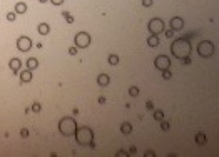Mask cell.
I'll return each mask as SVG.
<instances>
[{
	"instance_id": "32",
	"label": "cell",
	"mask_w": 219,
	"mask_h": 157,
	"mask_svg": "<svg viewBox=\"0 0 219 157\" xmlns=\"http://www.w3.org/2000/svg\"><path fill=\"white\" fill-rule=\"evenodd\" d=\"M69 54H70V55H76L77 54V47H70V49H69Z\"/></svg>"
},
{
	"instance_id": "6",
	"label": "cell",
	"mask_w": 219,
	"mask_h": 157,
	"mask_svg": "<svg viewBox=\"0 0 219 157\" xmlns=\"http://www.w3.org/2000/svg\"><path fill=\"white\" fill-rule=\"evenodd\" d=\"M74 40H76V47H77V49H85V47L90 45V35L87 32H79Z\"/></svg>"
},
{
	"instance_id": "7",
	"label": "cell",
	"mask_w": 219,
	"mask_h": 157,
	"mask_svg": "<svg viewBox=\"0 0 219 157\" xmlns=\"http://www.w3.org/2000/svg\"><path fill=\"white\" fill-rule=\"evenodd\" d=\"M154 65L159 69V70H166V69L171 67V60H169V57H166V55H159V57H156Z\"/></svg>"
},
{
	"instance_id": "35",
	"label": "cell",
	"mask_w": 219,
	"mask_h": 157,
	"mask_svg": "<svg viewBox=\"0 0 219 157\" xmlns=\"http://www.w3.org/2000/svg\"><path fill=\"white\" fill-rule=\"evenodd\" d=\"M117 155H119V157H122V155L126 157V155H127V152H126V150H117Z\"/></svg>"
},
{
	"instance_id": "1",
	"label": "cell",
	"mask_w": 219,
	"mask_h": 157,
	"mask_svg": "<svg viewBox=\"0 0 219 157\" xmlns=\"http://www.w3.org/2000/svg\"><path fill=\"white\" fill-rule=\"evenodd\" d=\"M171 50H172V54L176 59H184V57H189L191 55V43L184 39H177L172 42L171 45Z\"/></svg>"
},
{
	"instance_id": "2",
	"label": "cell",
	"mask_w": 219,
	"mask_h": 157,
	"mask_svg": "<svg viewBox=\"0 0 219 157\" xmlns=\"http://www.w3.org/2000/svg\"><path fill=\"white\" fill-rule=\"evenodd\" d=\"M76 139L80 146H89L90 142L94 140V132L90 127H77V132H76Z\"/></svg>"
},
{
	"instance_id": "5",
	"label": "cell",
	"mask_w": 219,
	"mask_h": 157,
	"mask_svg": "<svg viewBox=\"0 0 219 157\" xmlns=\"http://www.w3.org/2000/svg\"><path fill=\"white\" fill-rule=\"evenodd\" d=\"M147 29H149V32H151V34H154V35H157V34L164 32V29H166L164 20H162V18H152V20L149 22Z\"/></svg>"
},
{
	"instance_id": "17",
	"label": "cell",
	"mask_w": 219,
	"mask_h": 157,
	"mask_svg": "<svg viewBox=\"0 0 219 157\" xmlns=\"http://www.w3.org/2000/svg\"><path fill=\"white\" fill-rule=\"evenodd\" d=\"M15 10H17V14H25V12H27V5L24 4V2H18L17 7H15Z\"/></svg>"
},
{
	"instance_id": "28",
	"label": "cell",
	"mask_w": 219,
	"mask_h": 157,
	"mask_svg": "<svg viewBox=\"0 0 219 157\" xmlns=\"http://www.w3.org/2000/svg\"><path fill=\"white\" fill-rule=\"evenodd\" d=\"M20 136L24 137V139H27V137H29V129H22V130H20Z\"/></svg>"
},
{
	"instance_id": "15",
	"label": "cell",
	"mask_w": 219,
	"mask_h": 157,
	"mask_svg": "<svg viewBox=\"0 0 219 157\" xmlns=\"http://www.w3.org/2000/svg\"><path fill=\"white\" fill-rule=\"evenodd\" d=\"M8 65H10V69H12L14 72H17L18 69H20L22 64H20V60H18V59H12V60L8 62Z\"/></svg>"
},
{
	"instance_id": "10",
	"label": "cell",
	"mask_w": 219,
	"mask_h": 157,
	"mask_svg": "<svg viewBox=\"0 0 219 157\" xmlns=\"http://www.w3.org/2000/svg\"><path fill=\"white\" fill-rule=\"evenodd\" d=\"M109 82H111V78H109L107 74H101L99 77H97V84H99L101 87H107Z\"/></svg>"
},
{
	"instance_id": "8",
	"label": "cell",
	"mask_w": 219,
	"mask_h": 157,
	"mask_svg": "<svg viewBox=\"0 0 219 157\" xmlns=\"http://www.w3.org/2000/svg\"><path fill=\"white\" fill-rule=\"evenodd\" d=\"M30 47H32V40H30L29 37H20V39L17 40V49L20 50V52H29Z\"/></svg>"
},
{
	"instance_id": "23",
	"label": "cell",
	"mask_w": 219,
	"mask_h": 157,
	"mask_svg": "<svg viewBox=\"0 0 219 157\" xmlns=\"http://www.w3.org/2000/svg\"><path fill=\"white\" fill-rule=\"evenodd\" d=\"M169 127H171V124H169L167 120H161V130H169Z\"/></svg>"
},
{
	"instance_id": "11",
	"label": "cell",
	"mask_w": 219,
	"mask_h": 157,
	"mask_svg": "<svg viewBox=\"0 0 219 157\" xmlns=\"http://www.w3.org/2000/svg\"><path fill=\"white\" fill-rule=\"evenodd\" d=\"M20 80H22V82H30V80H32V70L27 69V70L22 72V74H20Z\"/></svg>"
},
{
	"instance_id": "37",
	"label": "cell",
	"mask_w": 219,
	"mask_h": 157,
	"mask_svg": "<svg viewBox=\"0 0 219 157\" xmlns=\"http://www.w3.org/2000/svg\"><path fill=\"white\" fill-rule=\"evenodd\" d=\"M129 152H130V154H136V152H137V149H136V147L132 146V147H130V149H129Z\"/></svg>"
},
{
	"instance_id": "16",
	"label": "cell",
	"mask_w": 219,
	"mask_h": 157,
	"mask_svg": "<svg viewBox=\"0 0 219 157\" xmlns=\"http://www.w3.org/2000/svg\"><path fill=\"white\" fill-rule=\"evenodd\" d=\"M196 142H198L199 146H204V144L208 142V139H206V136L202 132H198L196 134Z\"/></svg>"
},
{
	"instance_id": "29",
	"label": "cell",
	"mask_w": 219,
	"mask_h": 157,
	"mask_svg": "<svg viewBox=\"0 0 219 157\" xmlns=\"http://www.w3.org/2000/svg\"><path fill=\"white\" fill-rule=\"evenodd\" d=\"M146 109L152 111V109H154V102H152V100H147V102H146Z\"/></svg>"
},
{
	"instance_id": "36",
	"label": "cell",
	"mask_w": 219,
	"mask_h": 157,
	"mask_svg": "<svg viewBox=\"0 0 219 157\" xmlns=\"http://www.w3.org/2000/svg\"><path fill=\"white\" fill-rule=\"evenodd\" d=\"M99 104H105V97H104V95L99 97Z\"/></svg>"
},
{
	"instance_id": "31",
	"label": "cell",
	"mask_w": 219,
	"mask_h": 157,
	"mask_svg": "<svg viewBox=\"0 0 219 157\" xmlns=\"http://www.w3.org/2000/svg\"><path fill=\"white\" fill-rule=\"evenodd\" d=\"M7 20H8V22H14V20H15V14H14V12L7 14Z\"/></svg>"
},
{
	"instance_id": "33",
	"label": "cell",
	"mask_w": 219,
	"mask_h": 157,
	"mask_svg": "<svg viewBox=\"0 0 219 157\" xmlns=\"http://www.w3.org/2000/svg\"><path fill=\"white\" fill-rule=\"evenodd\" d=\"M154 155H156L154 150H146V157H154Z\"/></svg>"
},
{
	"instance_id": "3",
	"label": "cell",
	"mask_w": 219,
	"mask_h": 157,
	"mask_svg": "<svg viewBox=\"0 0 219 157\" xmlns=\"http://www.w3.org/2000/svg\"><path fill=\"white\" fill-rule=\"evenodd\" d=\"M59 130L64 136H72V134L77 132V122L72 117H64L60 122H59Z\"/></svg>"
},
{
	"instance_id": "18",
	"label": "cell",
	"mask_w": 219,
	"mask_h": 157,
	"mask_svg": "<svg viewBox=\"0 0 219 157\" xmlns=\"http://www.w3.org/2000/svg\"><path fill=\"white\" fill-rule=\"evenodd\" d=\"M49 30H50V29H49V25H47V24H40L39 25V34H42V35H47Z\"/></svg>"
},
{
	"instance_id": "19",
	"label": "cell",
	"mask_w": 219,
	"mask_h": 157,
	"mask_svg": "<svg viewBox=\"0 0 219 157\" xmlns=\"http://www.w3.org/2000/svg\"><path fill=\"white\" fill-rule=\"evenodd\" d=\"M109 64H111V65H117V64H119V57H117L115 54L109 55Z\"/></svg>"
},
{
	"instance_id": "13",
	"label": "cell",
	"mask_w": 219,
	"mask_h": 157,
	"mask_svg": "<svg viewBox=\"0 0 219 157\" xmlns=\"http://www.w3.org/2000/svg\"><path fill=\"white\" fill-rule=\"evenodd\" d=\"M147 43H149V47H157L159 45V37L154 35V34H151L149 39H147Z\"/></svg>"
},
{
	"instance_id": "24",
	"label": "cell",
	"mask_w": 219,
	"mask_h": 157,
	"mask_svg": "<svg viewBox=\"0 0 219 157\" xmlns=\"http://www.w3.org/2000/svg\"><path fill=\"white\" fill-rule=\"evenodd\" d=\"M129 95L137 97V95H139V89H137V87H130V89H129Z\"/></svg>"
},
{
	"instance_id": "26",
	"label": "cell",
	"mask_w": 219,
	"mask_h": 157,
	"mask_svg": "<svg viewBox=\"0 0 219 157\" xmlns=\"http://www.w3.org/2000/svg\"><path fill=\"white\" fill-rule=\"evenodd\" d=\"M181 64H182V65H191V55H189V57L181 59Z\"/></svg>"
},
{
	"instance_id": "27",
	"label": "cell",
	"mask_w": 219,
	"mask_h": 157,
	"mask_svg": "<svg viewBox=\"0 0 219 157\" xmlns=\"http://www.w3.org/2000/svg\"><path fill=\"white\" fill-rule=\"evenodd\" d=\"M166 37H167V39H172V37H174V30L172 29H167V30H166Z\"/></svg>"
},
{
	"instance_id": "4",
	"label": "cell",
	"mask_w": 219,
	"mask_h": 157,
	"mask_svg": "<svg viewBox=\"0 0 219 157\" xmlns=\"http://www.w3.org/2000/svg\"><path fill=\"white\" fill-rule=\"evenodd\" d=\"M198 52H199L201 57L209 59L212 54H214V45H212V42H209V40H202V42H199V45H198Z\"/></svg>"
},
{
	"instance_id": "34",
	"label": "cell",
	"mask_w": 219,
	"mask_h": 157,
	"mask_svg": "<svg viewBox=\"0 0 219 157\" xmlns=\"http://www.w3.org/2000/svg\"><path fill=\"white\" fill-rule=\"evenodd\" d=\"M50 2L54 5H62V4H64V0H50Z\"/></svg>"
},
{
	"instance_id": "9",
	"label": "cell",
	"mask_w": 219,
	"mask_h": 157,
	"mask_svg": "<svg viewBox=\"0 0 219 157\" xmlns=\"http://www.w3.org/2000/svg\"><path fill=\"white\" fill-rule=\"evenodd\" d=\"M171 29L176 32V30H182L184 29V20L181 17H174L171 18Z\"/></svg>"
},
{
	"instance_id": "12",
	"label": "cell",
	"mask_w": 219,
	"mask_h": 157,
	"mask_svg": "<svg viewBox=\"0 0 219 157\" xmlns=\"http://www.w3.org/2000/svg\"><path fill=\"white\" fill-rule=\"evenodd\" d=\"M121 132H122L124 136H129V134L132 132V125H130L129 122H124V124L121 125Z\"/></svg>"
},
{
	"instance_id": "14",
	"label": "cell",
	"mask_w": 219,
	"mask_h": 157,
	"mask_svg": "<svg viewBox=\"0 0 219 157\" xmlns=\"http://www.w3.org/2000/svg\"><path fill=\"white\" fill-rule=\"evenodd\" d=\"M27 67H29V70H35L37 67H39V60H37V59H29V60H27Z\"/></svg>"
},
{
	"instance_id": "20",
	"label": "cell",
	"mask_w": 219,
	"mask_h": 157,
	"mask_svg": "<svg viewBox=\"0 0 219 157\" xmlns=\"http://www.w3.org/2000/svg\"><path fill=\"white\" fill-rule=\"evenodd\" d=\"M154 119H156V120H159V122L164 120V112H162V111H156L154 112Z\"/></svg>"
},
{
	"instance_id": "30",
	"label": "cell",
	"mask_w": 219,
	"mask_h": 157,
	"mask_svg": "<svg viewBox=\"0 0 219 157\" xmlns=\"http://www.w3.org/2000/svg\"><path fill=\"white\" fill-rule=\"evenodd\" d=\"M152 4H154V0H142V5H144V7H151Z\"/></svg>"
},
{
	"instance_id": "21",
	"label": "cell",
	"mask_w": 219,
	"mask_h": 157,
	"mask_svg": "<svg viewBox=\"0 0 219 157\" xmlns=\"http://www.w3.org/2000/svg\"><path fill=\"white\" fill-rule=\"evenodd\" d=\"M172 77V72L169 70V69H166V70H162V78L164 80H169V78Z\"/></svg>"
},
{
	"instance_id": "22",
	"label": "cell",
	"mask_w": 219,
	"mask_h": 157,
	"mask_svg": "<svg viewBox=\"0 0 219 157\" xmlns=\"http://www.w3.org/2000/svg\"><path fill=\"white\" fill-rule=\"evenodd\" d=\"M62 15H64V18L67 20V24H72V22H74V17H72L69 12H62Z\"/></svg>"
},
{
	"instance_id": "25",
	"label": "cell",
	"mask_w": 219,
	"mask_h": 157,
	"mask_svg": "<svg viewBox=\"0 0 219 157\" xmlns=\"http://www.w3.org/2000/svg\"><path fill=\"white\" fill-rule=\"evenodd\" d=\"M40 109H42V107H40V104H39V102H34V104H32V111H34V112H40Z\"/></svg>"
},
{
	"instance_id": "38",
	"label": "cell",
	"mask_w": 219,
	"mask_h": 157,
	"mask_svg": "<svg viewBox=\"0 0 219 157\" xmlns=\"http://www.w3.org/2000/svg\"><path fill=\"white\" fill-rule=\"evenodd\" d=\"M40 4H45V2H49V0H39Z\"/></svg>"
}]
</instances>
